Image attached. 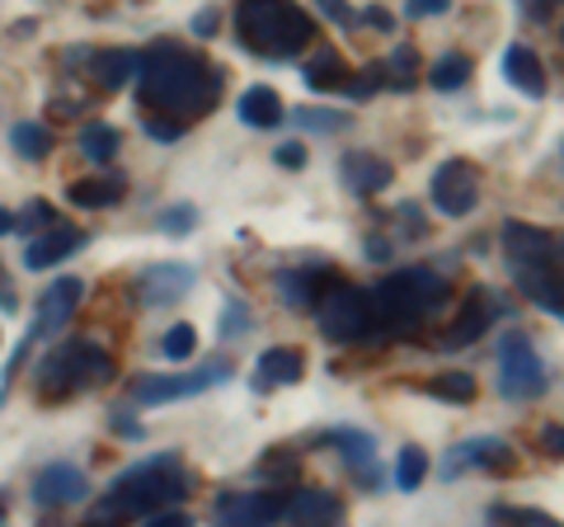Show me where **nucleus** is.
Instances as JSON below:
<instances>
[{
    "label": "nucleus",
    "mask_w": 564,
    "mask_h": 527,
    "mask_svg": "<svg viewBox=\"0 0 564 527\" xmlns=\"http://www.w3.org/2000/svg\"><path fill=\"white\" fill-rule=\"evenodd\" d=\"M226 90V72L217 62H207L203 52H188L180 43H151L141 52L137 66V104L147 114L198 122L217 109V99Z\"/></svg>",
    "instance_id": "obj_1"
},
{
    "label": "nucleus",
    "mask_w": 564,
    "mask_h": 527,
    "mask_svg": "<svg viewBox=\"0 0 564 527\" xmlns=\"http://www.w3.org/2000/svg\"><path fill=\"white\" fill-rule=\"evenodd\" d=\"M193 495V476L174 452H155L147 462H137L128 471H118V481L109 485V495L95 504V523L113 518H151L161 508H174Z\"/></svg>",
    "instance_id": "obj_2"
},
{
    "label": "nucleus",
    "mask_w": 564,
    "mask_h": 527,
    "mask_svg": "<svg viewBox=\"0 0 564 527\" xmlns=\"http://www.w3.org/2000/svg\"><path fill=\"white\" fill-rule=\"evenodd\" d=\"M503 259L527 302L564 315V236L532 222H503Z\"/></svg>",
    "instance_id": "obj_3"
},
{
    "label": "nucleus",
    "mask_w": 564,
    "mask_h": 527,
    "mask_svg": "<svg viewBox=\"0 0 564 527\" xmlns=\"http://www.w3.org/2000/svg\"><path fill=\"white\" fill-rule=\"evenodd\" d=\"M311 14L296 6V0H240V14H236V39L245 52L254 57H296L306 43H311Z\"/></svg>",
    "instance_id": "obj_4"
},
{
    "label": "nucleus",
    "mask_w": 564,
    "mask_h": 527,
    "mask_svg": "<svg viewBox=\"0 0 564 527\" xmlns=\"http://www.w3.org/2000/svg\"><path fill=\"white\" fill-rule=\"evenodd\" d=\"M447 302V278L433 269H395L372 288V311L381 335H410Z\"/></svg>",
    "instance_id": "obj_5"
},
{
    "label": "nucleus",
    "mask_w": 564,
    "mask_h": 527,
    "mask_svg": "<svg viewBox=\"0 0 564 527\" xmlns=\"http://www.w3.org/2000/svg\"><path fill=\"white\" fill-rule=\"evenodd\" d=\"M104 381H113V358L95 340H62L33 373V391H39L43 406H52V400L95 391Z\"/></svg>",
    "instance_id": "obj_6"
},
{
    "label": "nucleus",
    "mask_w": 564,
    "mask_h": 527,
    "mask_svg": "<svg viewBox=\"0 0 564 527\" xmlns=\"http://www.w3.org/2000/svg\"><path fill=\"white\" fill-rule=\"evenodd\" d=\"M315 325L329 344H367L377 340V311H372V292L352 288V283H339L329 278V288L315 297Z\"/></svg>",
    "instance_id": "obj_7"
},
{
    "label": "nucleus",
    "mask_w": 564,
    "mask_h": 527,
    "mask_svg": "<svg viewBox=\"0 0 564 527\" xmlns=\"http://www.w3.org/2000/svg\"><path fill=\"white\" fill-rule=\"evenodd\" d=\"M545 363L536 354V344L522 330H508L499 340V396L503 400H536L545 396Z\"/></svg>",
    "instance_id": "obj_8"
},
{
    "label": "nucleus",
    "mask_w": 564,
    "mask_h": 527,
    "mask_svg": "<svg viewBox=\"0 0 564 527\" xmlns=\"http://www.w3.org/2000/svg\"><path fill=\"white\" fill-rule=\"evenodd\" d=\"M231 377V363L226 358H212L203 373H165V377H141L128 386V396L137 406H161V400H184V396H198L207 386H221Z\"/></svg>",
    "instance_id": "obj_9"
},
{
    "label": "nucleus",
    "mask_w": 564,
    "mask_h": 527,
    "mask_svg": "<svg viewBox=\"0 0 564 527\" xmlns=\"http://www.w3.org/2000/svg\"><path fill=\"white\" fill-rule=\"evenodd\" d=\"M433 207L447 217H470V207L480 203V174H475L470 161H462V155H452V161H443L433 170Z\"/></svg>",
    "instance_id": "obj_10"
},
{
    "label": "nucleus",
    "mask_w": 564,
    "mask_h": 527,
    "mask_svg": "<svg viewBox=\"0 0 564 527\" xmlns=\"http://www.w3.org/2000/svg\"><path fill=\"white\" fill-rule=\"evenodd\" d=\"M288 495H292V485L231 490V495L217 499V518H221V523H250V527L282 523V514H288Z\"/></svg>",
    "instance_id": "obj_11"
},
{
    "label": "nucleus",
    "mask_w": 564,
    "mask_h": 527,
    "mask_svg": "<svg viewBox=\"0 0 564 527\" xmlns=\"http://www.w3.org/2000/svg\"><path fill=\"white\" fill-rule=\"evenodd\" d=\"M80 297H85V283H80L76 273L57 278V283H52V288L39 297V311H33V325H29V344H39V340H57L62 330H66V321L76 315Z\"/></svg>",
    "instance_id": "obj_12"
},
{
    "label": "nucleus",
    "mask_w": 564,
    "mask_h": 527,
    "mask_svg": "<svg viewBox=\"0 0 564 527\" xmlns=\"http://www.w3.org/2000/svg\"><path fill=\"white\" fill-rule=\"evenodd\" d=\"M80 499H90V476H85L80 466L52 462V466H43L39 476H33V504H39L43 514H52V508H70Z\"/></svg>",
    "instance_id": "obj_13"
},
{
    "label": "nucleus",
    "mask_w": 564,
    "mask_h": 527,
    "mask_svg": "<svg viewBox=\"0 0 564 527\" xmlns=\"http://www.w3.org/2000/svg\"><path fill=\"white\" fill-rule=\"evenodd\" d=\"M193 288H198V273H193L188 264H151L132 283L141 306H170V302H180V297H188Z\"/></svg>",
    "instance_id": "obj_14"
},
{
    "label": "nucleus",
    "mask_w": 564,
    "mask_h": 527,
    "mask_svg": "<svg viewBox=\"0 0 564 527\" xmlns=\"http://www.w3.org/2000/svg\"><path fill=\"white\" fill-rule=\"evenodd\" d=\"M85 245H90V236H85L80 226L52 222V226H43L39 236H29V245H24V269L43 273V269H52V264H62V259L76 255V250H85Z\"/></svg>",
    "instance_id": "obj_15"
},
{
    "label": "nucleus",
    "mask_w": 564,
    "mask_h": 527,
    "mask_svg": "<svg viewBox=\"0 0 564 527\" xmlns=\"http://www.w3.org/2000/svg\"><path fill=\"white\" fill-rule=\"evenodd\" d=\"M499 311H503L499 297H494L489 288H475V292L466 297L462 315H456V321L443 330V340H437V344H443V348H466V344H475L494 321H499Z\"/></svg>",
    "instance_id": "obj_16"
},
{
    "label": "nucleus",
    "mask_w": 564,
    "mask_h": 527,
    "mask_svg": "<svg viewBox=\"0 0 564 527\" xmlns=\"http://www.w3.org/2000/svg\"><path fill=\"white\" fill-rule=\"evenodd\" d=\"M339 180L348 193H358V198H372V193L391 189L395 184V165L386 161L377 151H348L339 161Z\"/></svg>",
    "instance_id": "obj_17"
},
{
    "label": "nucleus",
    "mask_w": 564,
    "mask_h": 527,
    "mask_svg": "<svg viewBox=\"0 0 564 527\" xmlns=\"http://www.w3.org/2000/svg\"><path fill=\"white\" fill-rule=\"evenodd\" d=\"M306 377V354L292 344H273L263 348L254 363V391H273V386H292Z\"/></svg>",
    "instance_id": "obj_18"
},
{
    "label": "nucleus",
    "mask_w": 564,
    "mask_h": 527,
    "mask_svg": "<svg viewBox=\"0 0 564 527\" xmlns=\"http://www.w3.org/2000/svg\"><path fill=\"white\" fill-rule=\"evenodd\" d=\"M85 62H90V80L99 85V90H122V85L137 80L141 52H132V47H99Z\"/></svg>",
    "instance_id": "obj_19"
},
{
    "label": "nucleus",
    "mask_w": 564,
    "mask_h": 527,
    "mask_svg": "<svg viewBox=\"0 0 564 527\" xmlns=\"http://www.w3.org/2000/svg\"><path fill=\"white\" fill-rule=\"evenodd\" d=\"M282 518H292V523H344V499L329 495V490H311V485L296 481Z\"/></svg>",
    "instance_id": "obj_20"
},
{
    "label": "nucleus",
    "mask_w": 564,
    "mask_h": 527,
    "mask_svg": "<svg viewBox=\"0 0 564 527\" xmlns=\"http://www.w3.org/2000/svg\"><path fill=\"white\" fill-rule=\"evenodd\" d=\"M470 466L508 471V466H513V448H508L503 438H470V443L452 448V456H447V476H456V471H470Z\"/></svg>",
    "instance_id": "obj_21"
},
{
    "label": "nucleus",
    "mask_w": 564,
    "mask_h": 527,
    "mask_svg": "<svg viewBox=\"0 0 564 527\" xmlns=\"http://www.w3.org/2000/svg\"><path fill=\"white\" fill-rule=\"evenodd\" d=\"M503 80L513 85V90H522L527 99L545 95V66H541V57L527 43H508V52H503Z\"/></svg>",
    "instance_id": "obj_22"
},
{
    "label": "nucleus",
    "mask_w": 564,
    "mask_h": 527,
    "mask_svg": "<svg viewBox=\"0 0 564 527\" xmlns=\"http://www.w3.org/2000/svg\"><path fill=\"white\" fill-rule=\"evenodd\" d=\"M240 122L245 128H259V132H269L282 122V114H288V104H282V95L273 90V85H250V90L240 95Z\"/></svg>",
    "instance_id": "obj_23"
},
{
    "label": "nucleus",
    "mask_w": 564,
    "mask_h": 527,
    "mask_svg": "<svg viewBox=\"0 0 564 527\" xmlns=\"http://www.w3.org/2000/svg\"><path fill=\"white\" fill-rule=\"evenodd\" d=\"M334 269L329 264H306V269H282L278 273V297L288 302L292 311H306V306H315V297H321V278H329Z\"/></svg>",
    "instance_id": "obj_24"
},
{
    "label": "nucleus",
    "mask_w": 564,
    "mask_h": 527,
    "mask_svg": "<svg viewBox=\"0 0 564 527\" xmlns=\"http://www.w3.org/2000/svg\"><path fill=\"white\" fill-rule=\"evenodd\" d=\"M325 443L339 448L344 462H348L352 471H362L367 481H381V471H377V438H372V433H362V429H329Z\"/></svg>",
    "instance_id": "obj_25"
},
{
    "label": "nucleus",
    "mask_w": 564,
    "mask_h": 527,
    "mask_svg": "<svg viewBox=\"0 0 564 527\" xmlns=\"http://www.w3.org/2000/svg\"><path fill=\"white\" fill-rule=\"evenodd\" d=\"M122 193H128V184L118 180V174H95V180H76L66 189V198L85 207V213H99V207H118Z\"/></svg>",
    "instance_id": "obj_26"
},
{
    "label": "nucleus",
    "mask_w": 564,
    "mask_h": 527,
    "mask_svg": "<svg viewBox=\"0 0 564 527\" xmlns=\"http://www.w3.org/2000/svg\"><path fill=\"white\" fill-rule=\"evenodd\" d=\"M302 80H306V90L334 95V90H344V85H348V62H344L334 47H321V52H315V57L306 62Z\"/></svg>",
    "instance_id": "obj_27"
},
{
    "label": "nucleus",
    "mask_w": 564,
    "mask_h": 527,
    "mask_svg": "<svg viewBox=\"0 0 564 527\" xmlns=\"http://www.w3.org/2000/svg\"><path fill=\"white\" fill-rule=\"evenodd\" d=\"M118 147H122V132L113 128V122H85L80 128V155L85 161H95V165H109L113 155H118Z\"/></svg>",
    "instance_id": "obj_28"
},
{
    "label": "nucleus",
    "mask_w": 564,
    "mask_h": 527,
    "mask_svg": "<svg viewBox=\"0 0 564 527\" xmlns=\"http://www.w3.org/2000/svg\"><path fill=\"white\" fill-rule=\"evenodd\" d=\"M259 481H273V485H296L302 481V456H296L292 448H269L259 456Z\"/></svg>",
    "instance_id": "obj_29"
},
{
    "label": "nucleus",
    "mask_w": 564,
    "mask_h": 527,
    "mask_svg": "<svg viewBox=\"0 0 564 527\" xmlns=\"http://www.w3.org/2000/svg\"><path fill=\"white\" fill-rule=\"evenodd\" d=\"M386 85H395L400 95L419 85V47L414 43H400L391 57H386Z\"/></svg>",
    "instance_id": "obj_30"
},
{
    "label": "nucleus",
    "mask_w": 564,
    "mask_h": 527,
    "mask_svg": "<svg viewBox=\"0 0 564 527\" xmlns=\"http://www.w3.org/2000/svg\"><path fill=\"white\" fill-rule=\"evenodd\" d=\"M423 391L433 400H452V406H470L475 400V377L470 373H437L433 381H423Z\"/></svg>",
    "instance_id": "obj_31"
},
{
    "label": "nucleus",
    "mask_w": 564,
    "mask_h": 527,
    "mask_svg": "<svg viewBox=\"0 0 564 527\" xmlns=\"http://www.w3.org/2000/svg\"><path fill=\"white\" fill-rule=\"evenodd\" d=\"M429 80H433V90H462V85L470 80V57L466 52H443V57L433 62Z\"/></svg>",
    "instance_id": "obj_32"
},
{
    "label": "nucleus",
    "mask_w": 564,
    "mask_h": 527,
    "mask_svg": "<svg viewBox=\"0 0 564 527\" xmlns=\"http://www.w3.org/2000/svg\"><path fill=\"white\" fill-rule=\"evenodd\" d=\"M10 147L24 155V161H43V155L52 151V132L43 128V122H14L10 132Z\"/></svg>",
    "instance_id": "obj_33"
},
{
    "label": "nucleus",
    "mask_w": 564,
    "mask_h": 527,
    "mask_svg": "<svg viewBox=\"0 0 564 527\" xmlns=\"http://www.w3.org/2000/svg\"><path fill=\"white\" fill-rule=\"evenodd\" d=\"M423 476H429V452H423V448H400V456H395V485L410 495V490L423 485Z\"/></svg>",
    "instance_id": "obj_34"
},
{
    "label": "nucleus",
    "mask_w": 564,
    "mask_h": 527,
    "mask_svg": "<svg viewBox=\"0 0 564 527\" xmlns=\"http://www.w3.org/2000/svg\"><path fill=\"white\" fill-rule=\"evenodd\" d=\"M292 122L302 132H344L348 128V114H334V109H292Z\"/></svg>",
    "instance_id": "obj_35"
},
{
    "label": "nucleus",
    "mask_w": 564,
    "mask_h": 527,
    "mask_svg": "<svg viewBox=\"0 0 564 527\" xmlns=\"http://www.w3.org/2000/svg\"><path fill=\"white\" fill-rule=\"evenodd\" d=\"M193 348H198V330H193L188 321L170 325V335L161 340V354H165L170 363H184V358H193Z\"/></svg>",
    "instance_id": "obj_36"
},
{
    "label": "nucleus",
    "mask_w": 564,
    "mask_h": 527,
    "mask_svg": "<svg viewBox=\"0 0 564 527\" xmlns=\"http://www.w3.org/2000/svg\"><path fill=\"white\" fill-rule=\"evenodd\" d=\"M52 222H62V217H57V207L43 203V198H33V203L24 207V213L14 217V232H20V236H39L43 226H52Z\"/></svg>",
    "instance_id": "obj_37"
},
{
    "label": "nucleus",
    "mask_w": 564,
    "mask_h": 527,
    "mask_svg": "<svg viewBox=\"0 0 564 527\" xmlns=\"http://www.w3.org/2000/svg\"><path fill=\"white\" fill-rule=\"evenodd\" d=\"M381 85H386V62H367V66H362V76H348L344 95H348V99H372Z\"/></svg>",
    "instance_id": "obj_38"
},
{
    "label": "nucleus",
    "mask_w": 564,
    "mask_h": 527,
    "mask_svg": "<svg viewBox=\"0 0 564 527\" xmlns=\"http://www.w3.org/2000/svg\"><path fill=\"white\" fill-rule=\"evenodd\" d=\"M489 518H499V523H522V527H555V518L545 514V508H518V504H494Z\"/></svg>",
    "instance_id": "obj_39"
},
{
    "label": "nucleus",
    "mask_w": 564,
    "mask_h": 527,
    "mask_svg": "<svg viewBox=\"0 0 564 527\" xmlns=\"http://www.w3.org/2000/svg\"><path fill=\"white\" fill-rule=\"evenodd\" d=\"M193 226H198V207H193V203H174V207H165V213H161V232L165 236H188Z\"/></svg>",
    "instance_id": "obj_40"
},
{
    "label": "nucleus",
    "mask_w": 564,
    "mask_h": 527,
    "mask_svg": "<svg viewBox=\"0 0 564 527\" xmlns=\"http://www.w3.org/2000/svg\"><path fill=\"white\" fill-rule=\"evenodd\" d=\"M184 132H188V122H180V118H161V114H147V137H155V142H180Z\"/></svg>",
    "instance_id": "obj_41"
},
{
    "label": "nucleus",
    "mask_w": 564,
    "mask_h": 527,
    "mask_svg": "<svg viewBox=\"0 0 564 527\" xmlns=\"http://www.w3.org/2000/svg\"><path fill=\"white\" fill-rule=\"evenodd\" d=\"M315 10H321V20L339 24V29H352V24H358V10H352L348 0H315Z\"/></svg>",
    "instance_id": "obj_42"
},
{
    "label": "nucleus",
    "mask_w": 564,
    "mask_h": 527,
    "mask_svg": "<svg viewBox=\"0 0 564 527\" xmlns=\"http://www.w3.org/2000/svg\"><path fill=\"white\" fill-rule=\"evenodd\" d=\"M240 330H250V311H245L240 302H231V306H226V315H221V335L236 340Z\"/></svg>",
    "instance_id": "obj_43"
},
{
    "label": "nucleus",
    "mask_w": 564,
    "mask_h": 527,
    "mask_svg": "<svg viewBox=\"0 0 564 527\" xmlns=\"http://www.w3.org/2000/svg\"><path fill=\"white\" fill-rule=\"evenodd\" d=\"M273 161H278L282 170H302V165H306V147H302V142H282V147L273 151Z\"/></svg>",
    "instance_id": "obj_44"
},
{
    "label": "nucleus",
    "mask_w": 564,
    "mask_h": 527,
    "mask_svg": "<svg viewBox=\"0 0 564 527\" xmlns=\"http://www.w3.org/2000/svg\"><path fill=\"white\" fill-rule=\"evenodd\" d=\"M217 24H221V14L207 6V10L193 14V24H188V29H193V39H212V33H217Z\"/></svg>",
    "instance_id": "obj_45"
},
{
    "label": "nucleus",
    "mask_w": 564,
    "mask_h": 527,
    "mask_svg": "<svg viewBox=\"0 0 564 527\" xmlns=\"http://www.w3.org/2000/svg\"><path fill=\"white\" fill-rule=\"evenodd\" d=\"M447 6L452 0H410L404 10H410V20H433V14H447Z\"/></svg>",
    "instance_id": "obj_46"
},
{
    "label": "nucleus",
    "mask_w": 564,
    "mask_h": 527,
    "mask_svg": "<svg viewBox=\"0 0 564 527\" xmlns=\"http://www.w3.org/2000/svg\"><path fill=\"white\" fill-rule=\"evenodd\" d=\"M400 217H404V232H410V236H423V232H429V226H423L419 217V203H400Z\"/></svg>",
    "instance_id": "obj_47"
},
{
    "label": "nucleus",
    "mask_w": 564,
    "mask_h": 527,
    "mask_svg": "<svg viewBox=\"0 0 564 527\" xmlns=\"http://www.w3.org/2000/svg\"><path fill=\"white\" fill-rule=\"evenodd\" d=\"M358 20H367V24H377V29H386V33H395V20H391V10H381V6H372L367 14H358Z\"/></svg>",
    "instance_id": "obj_48"
},
{
    "label": "nucleus",
    "mask_w": 564,
    "mask_h": 527,
    "mask_svg": "<svg viewBox=\"0 0 564 527\" xmlns=\"http://www.w3.org/2000/svg\"><path fill=\"white\" fill-rule=\"evenodd\" d=\"M113 429L122 438H141V424H137V419H128V415H113Z\"/></svg>",
    "instance_id": "obj_49"
},
{
    "label": "nucleus",
    "mask_w": 564,
    "mask_h": 527,
    "mask_svg": "<svg viewBox=\"0 0 564 527\" xmlns=\"http://www.w3.org/2000/svg\"><path fill=\"white\" fill-rule=\"evenodd\" d=\"M541 443L564 456V424H560V429H545V433H541Z\"/></svg>",
    "instance_id": "obj_50"
},
{
    "label": "nucleus",
    "mask_w": 564,
    "mask_h": 527,
    "mask_svg": "<svg viewBox=\"0 0 564 527\" xmlns=\"http://www.w3.org/2000/svg\"><path fill=\"white\" fill-rule=\"evenodd\" d=\"M367 255H372V259H391V245H386L381 236H372V240H367Z\"/></svg>",
    "instance_id": "obj_51"
},
{
    "label": "nucleus",
    "mask_w": 564,
    "mask_h": 527,
    "mask_svg": "<svg viewBox=\"0 0 564 527\" xmlns=\"http://www.w3.org/2000/svg\"><path fill=\"white\" fill-rule=\"evenodd\" d=\"M33 29H39V20H24V24H14V39H29Z\"/></svg>",
    "instance_id": "obj_52"
},
{
    "label": "nucleus",
    "mask_w": 564,
    "mask_h": 527,
    "mask_svg": "<svg viewBox=\"0 0 564 527\" xmlns=\"http://www.w3.org/2000/svg\"><path fill=\"white\" fill-rule=\"evenodd\" d=\"M6 232H14V213H6V207H0V236Z\"/></svg>",
    "instance_id": "obj_53"
},
{
    "label": "nucleus",
    "mask_w": 564,
    "mask_h": 527,
    "mask_svg": "<svg viewBox=\"0 0 564 527\" xmlns=\"http://www.w3.org/2000/svg\"><path fill=\"white\" fill-rule=\"evenodd\" d=\"M0 518H6V499H0Z\"/></svg>",
    "instance_id": "obj_54"
},
{
    "label": "nucleus",
    "mask_w": 564,
    "mask_h": 527,
    "mask_svg": "<svg viewBox=\"0 0 564 527\" xmlns=\"http://www.w3.org/2000/svg\"><path fill=\"white\" fill-rule=\"evenodd\" d=\"M560 39H564V29H560Z\"/></svg>",
    "instance_id": "obj_55"
}]
</instances>
